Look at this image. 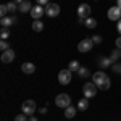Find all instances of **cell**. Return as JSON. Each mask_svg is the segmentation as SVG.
Instances as JSON below:
<instances>
[{"instance_id": "obj_19", "label": "cell", "mask_w": 121, "mask_h": 121, "mask_svg": "<svg viewBox=\"0 0 121 121\" xmlns=\"http://www.w3.org/2000/svg\"><path fill=\"white\" fill-rule=\"evenodd\" d=\"M74 115H76V108L73 105H69L68 108H65V116L66 118H74Z\"/></svg>"}, {"instance_id": "obj_6", "label": "cell", "mask_w": 121, "mask_h": 121, "mask_svg": "<svg viewBox=\"0 0 121 121\" xmlns=\"http://www.w3.org/2000/svg\"><path fill=\"white\" fill-rule=\"evenodd\" d=\"M71 79H73V71H69V69H61V71L58 73V82L63 84V86L69 84Z\"/></svg>"}, {"instance_id": "obj_14", "label": "cell", "mask_w": 121, "mask_h": 121, "mask_svg": "<svg viewBox=\"0 0 121 121\" xmlns=\"http://www.w3.org/2000/svg\"><path fill=\"white\" fill-rule=\"evenodd\" d=\"M97 63H99L100 68H108V66L113 65V60H112V58H107V56H100Z\"/></svg>"}, {"instance_id": "obj_17", "label": "cell", "mask_w": 121, "mask_h": 121, "mask_svg": "<svg viewBox=\"0 0 121 121\" xmlns=\"http://www.w3.org/2000/svg\"><path fill=\"white\" fill-rule=\"evenodd\" d=\"M87 107H89V99H86V97H84L82 100L78 102V110H81V112H86Z\"/></svg>"}, {"instance_id": "obj_18", "label": "cell", "mask_w": 121, "mask_h": 121, "mask_svg": "<svg viewBox=\"0 0 121 121\" xmlns=\"http://www.w3.org/2000/svg\"><path fill=\"white\" fill-rule=\"evenodd\" d=\"M79 68H81V65H79V61H78V60L69 61V65H68V69H69V71H74V73L79 71Z\"/></svg>"}, {"instance_id": "obj_10", "label": "cell", "mask_w": 121, "mask_h": 121, "mask_svg": "<svg viewBox=\"0 0 121 121\" xmlns=\"http://www.w3.org/2000/svg\"><path fill=\"white\" fill-rule=\"evenodd\" d=\"M44 15H45V8H44L42 5H37V3H36V7H32V10H31L32 19H40Z\"/></svg>"}, {"instance_id": "obj_13", "label": "cell", "mask_w": 121, "mask_h": 121, "mask_svg": "<svg viewBox=\"0 0 121 121\" xmlns=\"http://www.w3.org/2000/svg\"><path fill=\"white\" fill-rule=\"evenodd\" d=\"M31 10H32V3L28 2V0L19 3V7H18V11H21V13H31Z\"/></svg>"}, {"instance_id": "obj_25", "label": "cell", "mask_w": 121, "mask_h": 121, "mask_svg": "<svg viewBox=\"0 0 121 121\" xmlns=\"http://www.w3.org/2000/svg\"><path fill=\"white\" fill-rule=\"evenodd\" d=\"M7 15H8V7H7V3H3V5L0 7V16L5 18Z\"/></svg>"}, {"instance_id": "obj_23", "label": "cell", "mask_w": 121, "mask_h": 121, "mask_svg": "<svg viewBox=\"0 0 121 121\" xmlns=\"http://www.w3.org/2000/svg\"><path fill=\"white\" fill-rule=\"evenodd\" d=\"M0 37H2V40H7V39L10 37V31L7 28H2V31H0Z\"/></svg>"}, {"instance_id": "obj_21", "label": "cell", "mask_w": 121, "mask_h": 121, "mask_svg": "<svg viewBox=\"0 0 121 121\" xmlns=\"http://www.w3.org/2000/svg\"><path fill=\"white\" fill-rule=\"evenodd\" d=\"M78 74L81 76V78H87V76H91V71H89V68H87V66H81V68H79V71H78Z\"/></svg>"}, {"instance_id": "obj_28", "label": "cell", "mask_w": 121, "mask_h": 121, "mask_svg": "<svg viewBox=\"0 0 121 121\" xmlns=\"http://www.w3.org/2000/svg\"><path fill=\"white\" fill-rule=\"evenodd\" d=\"M0 48H2L3 52H5V50H8V48H10L8 42H7V40H2V42H0Z\"/></svg>"}, {"instance_id": "obj_20", "label": "cell", "mask_w": 121, "mask_h": 121, "mask_svg": "<svg viewBox=\"0 0 121 121\" xmlns=\"http://www.w3.org/2000/svg\"><path fill=\"white\" fill-rule=\"evenodd\" d=\"M84 24L87 26L89 29H94L95 26H97V19H94V18H87V19H84Z\"/></svg>"}, {"instance_id": "obj_12", "label": "cell", "mask_w": 121, "mask_h": 121, "mask_svg": "<svg viewBox=\"0 0 121 121\" xmlns=\"http://www.w3.org/2000/svg\"><path fill=\"white\" fill-rule=\"evenodd\" d=\"M21 71H23L24 74H32V73H36V65L31 63V61H24V63L21 65Z\"/></svg>"}, {"instance_id": "obj_7", "label": "cell", "mask_w": 121, "mask_h": 121, "mask_svg": "<svg viewBox=\"0 0 121 121\" xmlns=\"http://www.w3.org/2000/svg\"><path fill=\"white\" fill-rule=\"evenodd\" d=\"M91 11H92V8L87 3H81L78 7V16L81 19H87V18H91Z\"/></svg>"}, {"instance_id": "obj_8", "label": "cell", "mask_w": 121, "mask_h": 121, "mask_svg": "<svg viewBox=\"0 0 121 121\" xmlns=\"http://www.w3.org/2000/svg\"><path fill=\"white\" fill-rule=\"evenodd\" d=\"M45 15L48 18H55L60 15V7L56 5V3H48L45 5Z\"/></svg>"}, {"instance_id": "obj_15", "label": "cell", "mask_w": 121, "mask_h": 121, "mask_svg": "<svg viewBox=\"0 0 121 121\" xmlns=\"http://www.w3.org/2000/svg\"><path fill=\"white\" fill-rule=\"evenodd\" d=\"M13 23H16V18H8V16H5V18L0 19V24H2V28H7L8 29Z\"/></svg>"}, {"instance_id": "obj_2", "label": "cell", "mask_w": 121, "mask_h": 121, "mask_svg": "<svg viewBox=\"0 0 121 121\" xmlns=\"http://www.w3.org/2000/svg\"><path fill=\"white\" fill-rule=\"evenodd\" d=\"M55 105L56 107H60V108H68L69 105H71V99H69V95L68 94H58L55 97Z\"/></svg>"}, {"instance_id": "obj_27", "label": "cell", "mask_w": 121, "mask_h": 121, "mask_svg": "<svg viewBox=\"0 0 121 121\" xmlns=\"http://www.w3.org/2000/svg\"><path fill=\"white\" fill-rule=\"evenodd\" d=\"M113 66V71L116 73V74H121V63H115V65H112Z\"/></svg>"}, {"instance_id": "obj_11", "label": "cell", "mask_w": 121, "mask_h": 121, "mask_svg": "<svg viewBox=\"0 0 121 121\" xmlns=\"http://www.w3.org/2000/svg\"><path fill=\"white\" fill-rule=\"evenodd\" d=\"M0 60H2L3 63H11V61L15 60V52H13L11 48L5 50V52L2 53V56H0Z\"/></svg>"}, {"instance_id": "obj_26", "label": "cell", "mask_w": 121, "mask_h": 121, "mask_svg": "<svg viewBox=\"0 0 121 121\" xmlns=\"http://www.w3.org/2000/svg\"><path fill=\"white\" fill-rule=\"evenodd\" d=\"M15 121H29L28 120V115H24V113H19L15 116Z\"/></svg>"}, {"instance_id": "obj_31", "label": "cell", "mask_w": 121, "mask_h": 121, "mask_svg": "<svg viewBox=\"0 0 121 121\" xmlns=\"http://www.w3.org/2000/svg\"><path fill=\"white\" fill-rule=\"evenodd\" d=\"M115 44H116V47H118V48H121V36L116 39V42H115Z\"/></svg>"}, {"instance_id": "obj_35", "label": "cell", "mask_w": 121, "mask_h": 121, "mask_svg": "<svg viewBox=\"0 0 121 121\" xmlns=\"http://www.w3.org/2000/svg\"><path fill=\"white\" fill-rule=\"evenodd\" d=\"M13 2H15V3H18V5H19V3H23L24 0H13Z\"/></svg>"}, {"instance_id": "obj_34", "label": "cell", "mask_w": 121, "mask_h": 121, "mask_svg": "<svg viewBox=\"0 0 121 121\" xmlns=\"http://www.w3.org/2000/svg\"><path fill=\"white\" fill-rule=\"evenodd\" d=\"M29 121H37V118L36 116H29Z\"/></svg>"}, {"instance_id": "obj_32", "label": "cell", "mask_w": 121, "mask_h": 121, "mask_svg": "<svg viewBox=\"0 0 121 121\" xmlns=\"http://www.w3.org/2000/svg\"><path fill=\"white\" fill-rule=\"evenodd\" d=\"M116 29H118V34L121 36V19L118 21V24H116Z\"/></svg>"}, {"instance_id": "obj_33", "label": "cell", "mask_w": 121, "mask_h": 121, "mask_svg": "<svg viewBox=\"0 0 121 121\" xmlns=\"http://www.w3.org/2000/svg\"><path fill=\"white\" fill-rule=\"evenodd\" d=\"M39 113H42V115H45V113H47V108H45V107H44V108H40V110H39Z\"/></svg>"}, {"instance_id": "obj_5", "label": "cell", "mask_w": 121, "mask_h": 121, "mask_svg": "<svg viewBox=\"0 0 121 121\" xmlns=\"http://www.w3.org/2000/svg\"><path fill=\"white\" fill-rule=\"evenodd\" d=\"M82 94L86 99H92L95 97V94H97V86L94 82H86L82 86Z\"/></svg>"}, {"instance_id": "obj_3", "label": "cell", "mask_w": 121, "mask_h": 121, "mask_svg": "<svg viewBox=\"0 0 121 121\" xmlns=\"http://www.w3.org/2000/svg\"><path fill=\"white\" fill-rule=\"evenodd\" d=\"M94 45H95V44H94L92 37H86L78 44V50H79L81 53H86V52H91L94 48Z\"/></svg>"}, {"instance_id": "obj_30", "label": "cell", "mask_w": 121, "mask_h": 121, "mask_svg": "<svg viewBox=\"0 0 121 121\" xmlns=\"http://www.w3.org/2000/svg\"><path fill=\"white\" fill-rule=\"evenodd\" d=\"M37 5H48V0H36Z\"/></svg>"}, {"instance_id": "obj_16", "label": "cell", "mask_w": 121, "mask_h": 121, "mask_svg": "<svg viewBox=\"0 0 121 121\" xmlns=\"http://www.w3.org/2000/svg\"><path fill=\"white\" fill-rule=\"evenodd\" d=\"M32 31H36V32L44 31V23H42L40 19H34V23H32Z\"/></svg>"}, {"instance_id": "obj_9", "label": "cell", "mask_w": 121, "mask_h": 121, "mask_svg": "<svg viewBox=\"0 0 121 121\" xmlns=\"http://www.w3.org/2000/svg\"><path fill=\"white\" fill-rule=\"evenodd\" d=\"M107 16H108V19H112V21H120V19H121V8L118 7V5H116V7H112V8H108Z\"/></svg>"}, {"instance_id": "obj_1", "label": "cell", "mask_w": 121, "mask_h": 121, "mask_svg": "<svg viewBox=\"0 0 121 121\" xmlns=\"http://www.w3.org/2000/svg\"><path fill=\"white\" fill-rule=\"evenodd\" d=\"M92 82L95 84L97 87H100L102 91H108L112 81H110L108 74H105L103 71H97V73H94V74H92Z\"/></svg>"}, {"instance_id": "obj_24", "label": "cell", "mask_w": 121, "mask_h": 121, "mask_svg": "<svg viewBox=\"0 0 121 121\" xmlns=\"http://www.w3.org/2000/svg\"><path fill=\"white\" fill-rule=\"evenodd\" d=\"M7 7H8V11L10 13H13V11H16L18 10V3H15V2H10V3H7Z\"/></svg>"}, {"instance_id": "obj_4", "label": "cell", "mask_w": 121, "mask_h": 121, "mask_svg": "<svg viewBox=\"0 0 121 121\" xmlns=\"http://www.w3.org/2000/svg\"><path fill=\"white\" fill-rule=\"evenodd\" d=\"M21 112L24 113V115H28V116H34V113H36V102H34V100H26V102H23Z\"/></svg>"}, {"instance_id": "obj_29", "label": "cell", "mask_w": 121, "mask_h": 121, "mask_svg": "<svg viewBox=\"0 0 121 121\" xmlns=\"http://www.w3.org/2000/svg\"><path fill=\"white\" fill-rule=\"evenodd\" d=\"M92 40H94V44H100V42H102L100 34H95V36H92Z\"/></svg>"}, {"instance_id": "obj_22", "label": "cell", "mask_w": 121, "mask_h": 121, "mask_svg": "<svg viewBox=\"0 0 121 121\" xmlns=\"http://www.w3.org/2000/svg\"><path fill=\"white\" fill-rule=\"evenodd\" d=\"M110 58H112L113 61H118V60L121 58V48H115V50L112 52V55H110Z\"/></svg>"}, {"instance_id": "obj_36", "label": "cell", "mask_w": 121, "mask_h": 121, "mask_svg": "<svg viewBox=\"0 0 121 121\" xmlns=\"http://www.w3.org/2000/svg\"><path fill=\"white\" fill-rule=\"evenodd\" d=\"M116 5H118V7L121 8V0H116Z\"/></svg>"}]
</instances>
